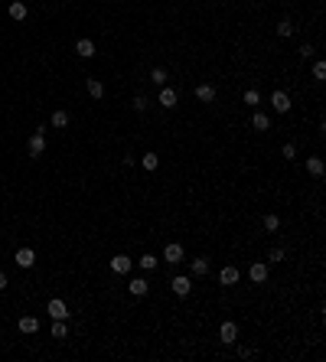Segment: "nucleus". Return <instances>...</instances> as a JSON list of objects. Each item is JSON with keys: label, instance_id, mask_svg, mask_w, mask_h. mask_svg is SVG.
Wrapping results in <instances>:
<instances>
[{"label": "nucleus", "instance_id": "nucleus-1", "mask_svg": "<svg viewBox=\"0 0 326 362\" xmlns=\"http://www.w3.org/2000/svg\"><path fill=\"white\" fill-rule=\"evenodd\" d=\"M26 150H30V157H39L46 150V127H36V134H33L30 144H26Z\"/></svg>", "mask_w": 326, "mask_h": 362}, {"label": "nucleus", "instance_id": "nucleus-2", "mask_svg": "<svg viewBox=\"0 0 326 362\" xmlns=\"http://www.w3.org/2000/svg\"><path fill=\"white\" fill-rule=\"evenodd\" d=\"M183 245H180V241H170V245H166V248H163V261H170V264H180L183 261Z\"/></svg>", "mask_w": 326, "mask_h": 362}, {"label": "nucleus", "instance_id": "nucleus-3", "mask_svg": "<svg viewBox=\"0 0 326 362\" xmlns=\"http://www.w3.org/2000/svg\"><path fill=\"white\" fill-rule=\"evenodd\" d=\"M271 105H274V111H277V114H287V111L293 108L287 91H274V95H271Z\"/></svg>", "mask_w": 326, "mask_h": 362}, {"label": "nucleus", "instance_id": "nucleus-4", "mask_svg": "<svg viewBox=\"0 0 326 362\" xmlns=\"http://www.w3.org/2000/svg\"><path fill=\"white\" fill-rule=\"evenodd\" d=\"M13 261H17V268H33V264H36V252H33V248H17Z\"/></svg>", "mask_w": 326, "mask_h": 362}, {"label": "nucleus", "instance_id": "nucleus-5", "mask_svg": "<svg viewBox=\"0 0 326 362\" xmlns=\"http://www.w3.org/2000/svg\"><path fill=\"white\" fill-rule=\"evenodd\" d=\"M218 340H222V343H228V346H232V343L238 340V326H235L232 320H225V323L218 326Z\"/></svg>", "mask_w": 326, "mask_h": 362}, {"label": "nucleus", "instance_id": "nucleus-6", "mask_svg": "<svg viewBox=\"0 0 326 362\" xmlns=\"http://www.w3.org/2000/svg\"><path fill=\"white\" fill-rule=\"evenodd\" d=\"M130 268H134V261H130L127 254H114V258H111V271H114V274H127Z\"/></svg>", "mask_w": 326, "mask_h": 362}, {"label": "nucleus", "instance_id": "nucleus-7", "mask_svg": "<svg viewBox=\"0 0 326 362\" xmlns=\"http://www.w3.org/2000/svg\"><path fill=\"white\" fill-rule=\"evenodd\" d=\"M46 310H49V317H53V320H65V317H69V307H65V300H59V297L49 300V307H46Z\"/></svg>", "mask_w": 326, "mask_h": 362}, {"label": "nucleus", "instance_id": "nucleus-8", "mask_svg": "<svg viewBox=\"0 0 326 362\" xmlns=\"http://www.w3.org/2000/svg\"><path fill=\"white\" fill-rule=\"evenodd\" d=\"M170 287H173V294H176V297H186L189 290H193V281H189V277H183V274H176Z\"/></svg>", "mask_w": 326, "mask_h": 362}, {"label": "nucleus", "instance_id": "nucleus-9", "mask_svg": "<svg viewBox=\"0 0 326 362\" xmlns=\"http://www.w3.org/2000/svg\"><path fill=\"white\" fill-rule=\"evenodd\" d=\"M238 268H232V264H225V268H222V271H218V281H222V284L225 287H232V284H238Z\"/></svg>", "mask_w": 326, "mask_h": 362}, {"label": "nucleus", "instance_id": "nucleus-10", "mask_svg": "<svg viewBox=\"0 0 326 362\" xmlns=\"http://www.w3.org/2000/svg\"><path fill=\"white\" fill-rule=\"evenodd\" d=\"M248 277L254 281V284H264V281H268V264L254 261V264H251V271H248Z\"/></svg>", "mask_w": 326, "mask_h": 362}, {"label": "nucleus", "instance_id": "nucleus-11", "mask_svg": "<svg viewBox=\"0 0 326 362\" xmlns=\"http://www.w3.org/2000/svg\"><path fill=\"white\" fill-rule=\"evenodd\" d=\"M196 98L202 105H212L216 101V85H196Z\"/></svg>", "mask_w": 326, "mask_h": 362}, {"label": "nucleus", "instance_id": "nucleus-12", "mask_svg": "<svg viewBox=\"0 0 326 362\" xmlns=\"http://www.w3.org/2000/svg\"><path fill=\"white\" fill-rule=\"evenodd\" d=\"M251 127H254V131H268V127H271V118L261 114V111H254V114H251Z\"/></svg>", "mask_w": 326, "mask_h": 362}, {"label": "nucleus", "instance_id": "nucleus-13", "mask_svg": "<svg viewBox=\"0 0 326 362\" xmlns=\"http://www.w3.org/2000/svg\"><path fill=\"white\" fill-rule=\"evenodd\" d=\"M75 53L82 55V59H91V55H95V43H91V39H78V43H75Z\"/></svg>", "mask_w": 326, "mask_h": 362}, {"label": "nucleus", "instance_id": "nucleus-14", "mask_svg": "<svg viewBox=\"0 0 326 362\" xmlns=\"http://www.w3.org/2000/svg\"><path fill=\"white\" fill-rule=\"evenodd\" d=\"M307 173L320 180V176H323V160H320V157H307Z\"/></svg>", "mask_w": 326, "mask_h": 362}, {"label": "nucleus", "instance_id": "nucleus-15", "mask_svg": "<svg viewBox=\"0 0 326 362\" xmlns=\"http://www.w3.org/2000/svg\"><path fill=\"white\" fill-rule=\"evenodd\" d=\"M160 105L163 108H176V91L173 88H166V85L160 88Z\"/></svg>", "mask_w": 326, "mask_h": 362}, {"label": "nucleus", "instance_id": "nucleus-16", "mask_svg": "<svg viewBox=\"0 0 326 362\" xmlns=\"http://www.w3.org/2000/svg\"><path fill=\"white\" fill-rule=\"evenodd\" d=\"M10 17H13L17 23L26 20V3H23V0H13V3H10Z\"/></svg>", "mask_w": 326, "mask_h": 362}, {"label": "nucleus", "instance_id": "nucleus-17", "mask_svg": "<svg viewBox=\"0 0 326 362\" xmlns=\"http://www.w3.org/2000/svg\"><path fill=\"white\" fill-rule=\"evenodd\" d=\"M36 329H39V320L36 317H20V333L30 336V333H36Z\"/></svg>", "mask_w": 326, "mask_h": 362}, {"label": "nucleus", "instance_id": "nucleus-18", "mask_svg": "<svg viewBox=\"0 0 326 362\" xmlns=\"http://www.w3.org/2000/svg\"><path fill=\"white\" fill-rule=\"evenodd\" d=\"M85 88H88V95H91V98H105V85H101L98 78H88Z\"/></svg>", "mask_w": 326, "mask_h": 362}, {"label": "nucleus", "instance_id": "nucleus-19", "mask_svg": "<svg viewBox=\"0 0 326 362\" xmlns=\"http://www.w3.org/2000/svg\"><path fill=\"white\" fill-rule=\"evenodd\" d=\"M127 290L134 297H144V294H147V281H144V277H134V281L127 284Z\"/></svg>", "mask_w": 326, "mask_h": 362}, {"label": "nucleus", "instance_id": "nucleus-20", "mask_svg": "<svg viewBox=\"0 0 326 362\" xmlns=\"http://www.w3.org/2000/svg\"><path fill=\"white\" fill-rule=\"evenodd\" d=\"M189 271H193L196 277H202V274H209V261L206 258H196L193 264H189Z\"/></svg>", "mask_w": 326, "mask_h": 362}, {"label": "nucleus", "instance_id": "nucleus-21", "mask_svg": "<svg viewBox=\"0 0 326 362\" xmlns=\"http://www.w3.org/2000/svg\"><path fill=\"white\" fill-rule=\"evenodd\" d=\"M141 166H144V170H157V166H160V157L150 150V154H144V157H141Z\"/></svg>", "mask_w": 326, "mask_h": 362}, {"label": "nucleus", "instance_id": "nucleus-22", "mask_svg": "<svg viewBox=\"0 0 326 362\" xmlns=\"http://www.w3.org/2000/svg\"><path fill=\"white\" fill-rule=\"evenodd\" d=\"M293 30H297V26H293L290 20H281V23H277V36H284V39H287V36H293Z\"/></svg>", "mask_w": 326, "mask_h": 362}, {"label": "nucleus", "instance_id": "nucleus-23", "mask_svg": "<svg viewBox=\"0 0 326 362\" xmlns=\"http://www.w3.org/2000/svg\"><path fill=\"white\" fill-rule=\"evenodd\" d=\"M137 264H141L144 271H153V268H157V264H160V261H157V258H153V254L147 252V254H141V261H137Z\"/></svg>", "mask_w": 326, "mask_h": 362}, {"label": "nucleus", "instance_id": "nucleus-24", "mask_svg": "<svg viewBox=\"0 0 326 362\" xmlns=\"http://www.w3.org/2000/svg\"><path fill=\"white\" fill-rule=\"evenodd\" d=\"M150 82H153V85H166V69L157 66V69L150 72Z\"/></svg>", "mask_w": 326, "mask_h": 362}, {"label": "nucleus", "instance_id": "nucleus-25", "mask_svg": "<svg viewBox=\"0 0 326 362\" xmlns=\"http://www.w3.org/2000/svg\"><path fill=\"white\" fill-rule=\"evenodd\" d=\"M53 336H55V340H65V336H69V329H65L62 320H55V323H53Z\"/></svg>", "mask_w": 326, "mask_h": 362}, {"label": "nucleus", "instance_id": "nucleus-26", "mask_svg": "<svg viewBox=\"0 0 326 362\" xmlns=\"http://www.w3.org/2000/svg\"><path fill=\"white\" fill-rule=\"evenodd\" d=\"M53 127H69V114L65 111H55L53 114Z\"/></svg>", "mask_w": 326, "mask_h": 362}, {"label": "nucleus", "instance_id": "nucleus-27", "mask_svg": "<svg viewBox=\"0 0 326 362\" xmlns=\"http://www.w3.org/2000/svg\"><path fill=\"white\" fill-rule=\"evenodd\" d=\"M264 229H268V232H277V229H281V219H277L274 212H271V216H264Z\"/></svg>", "mask_w": 326, "mask_h": 362}, {"label": "nucleus", "instance_id": "nucleus-28", "mask_svg": "<svg viewBox=\"0 0 326 362\" xmlns=\"http://www.w3.org/2000/svg\"><path fill=\"white\" fill-rule=\"evenodd\" d=\"M245 105H251V108H254V105H261V95L254 91V88H248V91H245Z\"/></svg>", "mask_w": 326, "mask_h": 362}, {"label": "nucleus", "instance_id": "nucleus-29", "mask_svg": "<svg viewBox=\"0 0 326 362\" xmlns=\"http://www.w3.org/2000/svg\"><path fill=\"white\" fill-rule=\"evenodd\" d=\"M313 78H316V82H323V78H326V66H323V62H313Z\"/></svg>", "mask_w": 326, "mask_h": 362}, {"label": "nucleus", "instance_id": "nucleus-30", "mask_svg": "<svg viewBox=\"0 0 326 362\" xmlns=\"http://www.w3.org/2000/svg\"><path fill=\"white\" fill-rule=\"evenodd\" d=\"M147 105H150L147 95H137V98H134V111H147Z\"/></svg>", "mask_w": 326, "mask_h": 362}, {"label": "nucleus", "instance_id": "nucleus-31", "mask_svg": "<svg viewBox=\"0 0 326 362\" xmlns=\"http://www.w3.org/2000/svg\"><path fill=\"white\" fill-rule=\"evenodd\" d=\"M284 160H293V157H297V147H293V144H284Z\"/></svg>", "mask_w": 326, "mask_h": 362}, {"label": "nucleus", "instance_id": "nucleus-32", "mask_svg": "<svg viewBox=\"0 0 326 362\" xmlns=\"http://www.w3.org/2000/svg\"><path fill=\"white\" fill-rule=\"evenodd\" d=\"M268 258H271L274 264H281V261H284V248H271V254H268Z\"/></svg>", "mask_w": 326, "mask_h": 362}, {"label": "nucleus", "instance_id": "nucleus-33", "mask_svg": "<svg viewBox=\"0 0 326 362\" xmlns=\"http://www.w3.org/2000/svg\"><path fill=\"white\" fill-rule=\"evenodd\" d=\"M316 53V49H313V46H310V43H307V46H300V55H304V59H310V55H313Z\"/></svg>", "mask_w": 326, "mask_h": 362}, {"label": "nucleus", "instance_id": "nucleus-34", "mask_svg": "<svg viewBox=\"0 0 326 362\" xmlns=\"http://www.w3.org/2000/svg\"><path fill=\"white\" fill-rule=\"evenodd\" d=\"M3 287H7V274H3V271H0V290H3Z\"/></svg>", "mask_w": 326, "mask_h": 362}]
</instances>
